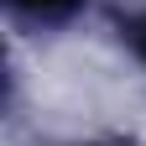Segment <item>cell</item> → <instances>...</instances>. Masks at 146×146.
I'll return each mask as SVG.
<instances>
[{"instance_id": "cell-1", "label": "cell", "mask_w": 146, "mask_h": 146, "mask_svg": "<svg viewBox=\"0 0 146 146\" xmlns=\"http://www.w3.org/2000/svg\"><path fill=\"white\" fill-rule=\"evenodd\" d=\"M21 11H36V16H58V11H68L73 0H16Z\"/></svg>"}, {"instance_id": "cell-2", "label": "cell", "mask_w": 146, "mask_h": 146, "mask_svg": "<svg viewBox=\"0 0 146 146\" xmlns=\"http://www.w3.org/2000/svg\"><path fill=\"white\" fill-rule=\"evenodd\" d=\"M141 52H146V26H141Z\"/></svg>"}]
</instances>
